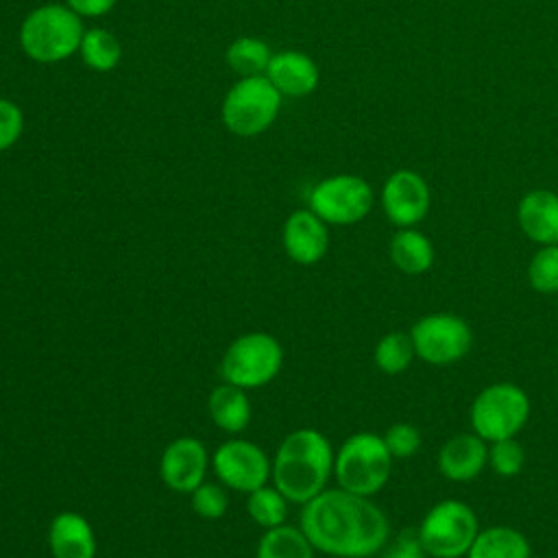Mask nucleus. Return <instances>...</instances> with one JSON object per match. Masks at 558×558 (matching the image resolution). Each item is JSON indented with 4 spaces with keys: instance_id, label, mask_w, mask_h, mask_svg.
I'll return each mask as SVG.
<instances>
[{
    "instance_id": "f257e3e1",
    "label": "nucleus",
    "mask_w": 558,
    "mask_h": 558,
    "mask_svg": "<svg viewBox=\"0 0 558 558\" xmlns=\"http://www.w3.org/2000/svg\"><path fill=\"white\" fill-rule=\"evenodd\" d=\"M301 530L314 549L336 558H371L390 538L384 510L344 488L323 490L303 504Z\"/></svg>"
},
{
    "instance_id": "f03ea898",
    "label": "nucleus",
    "mask_w": 558,
    "mask_h": 558,
    "mask_svg": "<svg viewBox=\"0 0 558 558\" xmlns=\"http://www.w3.org/2000/svg\"><path fill=\"white\" fill-rule=\"evenodd\" d=\"M333 449L325 434L314 427L290 432L272 460L275 486L288 501L307 504L325 490L333 473Z\"/></svg>"
},
{
    "instance_id": "7ed1b4c3",
    "label": "nucleus",
    "mask_w": 558,
    "mask_h": 558,
    "mask_svg": "<svg viewBox=\"0 0 558 558\" xmlns=\"http://www.w3.org/2000/svg\"><path fill=\"white\" fill-rule=\"evenodd\" d=\"M85 26L83 17L68 4L48 2L26 13L17 41L22 52L35 63H61L78 52Z\"/></svg>"
},
{
    "instance_id": "20e7f679",
    "label": "nucleus",
    "mask_w": 558,
    "mask_h": 558,
    "mask_svg": "<svg viewBox=\"0 0 558 558\" xmlns=\"http://www.w3.org/2000/svg\"><path fill=\"white\" fill-rule=\"evenodd\" d=\"M283 96L266 74L242 76L225 94L220 118L229 133L255 137L268 131L281 109Z\"/></svg>"
},
{
    "instance_id": "39448f33",
    "label": "nucleus",
    "mask_w": 558,
    "mask_h": 558,
    "mask_svg": "<svg viewBox=\"0 0 558 558\" xmlns=\"http://www.w3.org/2000/svg\"><path fill=\"white\" fill-rule=\"evenodd\" d=\"M392 469V456L384 442V436L373 432H357L349 436L336 458H333V475L340 488L371 497L379 493Z\"/></svg>"
},
{
    "instance_id": "423d86ee",
    "label": "nucleus",
    "mask_w": 558,
    "mask_h": 558,
    "mask_svg": "<svg viewBox=\"0 0 558 558\" xmlns=\"http://www.w3.org/2000/svg\"><path fill=\"white\" fill-rule=\"evenodd\" d=\"M471 427L486 442L514 438L530 418V397L510 381L490 384L471 403Z\"/></svg>"
},
{
    "instance_id": "0eeeda50",
    "label": "nucleus",
    "mask_w": 558,
    "mask_h": 558,
    "mask_svg": "<svg viewBox=\"0 0 558 558\" xmlns=\"http://www.w3.org/2000/svg\"><path fill=\"white\" fill-rule=\"evenodd\" d=\"M283 364L279 340L266 331H251L235 338L220 362V375L227 384L244 390L266 386L277 377Z\"/></svg>"
},
{
    "instance_id": "6e6552de",
    "label": "nucleus",
    "mask_w": 558,
    "mask_h": 558,
    "mask_svg": "<svg viewBox=\"0 0 558 558\" xmlns=\"http://www.w3.org/2000/svg\"><path fill=\"white\" fill-rule=\"evenodd\" d=\"M416 530L425 554L432 558H460L471 549L480 525L471 506L445 499L427 510Z\"/></svg>"
},
{
    "instance_id": "1a4fd4ad",
    "label": "nucleus",
    "mask_w": 558,
    "mask_h": 558,
    "mask_svg": "<svg viewBox=\"0 0 558 558\" xmlns=\"http://www.w3.org/2000/svg\"><path fill=\"white\" fill-rule=\"evenodd\" d=\"M410 338L416 357L434 366H447L460 362L473 347V333L469 323L458 314H427L418 318Z\"/></svg>"
},
{
    "instance_id": "9d476101",
    "label": "nucleus",
    "mask_w": 558,
    "mask_h": 558,
    "mask_svg": "<svg viewBox=\"0 0 558 558\" xmlns=\"http://www.w3.org/2000/svg\"><path fill=\"white\" fill-rule=\"evenodd\" d=\"M373 187L357 174H333L310 192V209L327 225H355L373 209Z\"/></svg>"
},
{
    "instance_id": "9b49d317",
    "label": "nucleus",
    "mask_w": 558,
    "mask_h": 558,
    "mask_svg": "<svg viewBox=\"0 0 558 558\" xmlns=\"http://www.w3.org/2000/svg\"><path fill=\"white\" fill-rule=\"evenodd\" d=\"M211 466L225 486L246 495L264 486L272 475V464L266 451L244 438L222 442L211 456Z\"/></svg>"
},
{
    "instance_id": "f8f14e48",
    "label": "nucleus",
    "mask_w": 558,
    "mask_h": 558,
    "mask_svg": "<svg viewBox=\"0 0 558 558\" xmlns=\"http://www.w3.org/2000/svg\"><path fill=\"white\" fill-rule=\"evenodd\" d=\"M381 207L399 229L414 227L429 209V187L414 170H395L381 187Z\"/></svg>"
},
{
    "instance_id": "ddd939ff",
    "label": "nucleus",
    "mask_w": 558,
    "mask_h": 558,
    "mask_svg": "<svg viewBox=\"0 0 558 558\" xmlns=\"http://www.w3.org/2000/svg\"><path fill=\"white\" fill-rule=\"evenodd\" d=\"M209 458L205 445L194 436L174 438L161 453L159 475L177 493H192L205 482Z\"/></svg>"
},
{
    "instance_id": "4468645a",
    "label": "nucleus",
    "mask_w": 558,
    "mask_h": 558,
    "mask_svg": "<svg viewBox=\"0 0 558 558\" xmlns=\"http://www.w3.org/2000/svg\"><path fill=\"white\" fill-rule=\"evenodd\" d=\"M281 242L292 262L312 266L320 262L329 248L327 222L312 209H296L283 222Z\"/></svg>"
},
{
    "instance_id": "2eb2a0df",
    "label": "nucleus",
    "mask_w": 558,
    "mask_h": 558,
    "mask_svg": "<svg viewBox=\"0 0 558 558\" xmlns=\"http://www.w3.org/2000/svg\"><path fill=\"white\" fill-rule=\"evenodd\" d=\"M266 76L281 96L303 98L318 87L320 70L316 61L301 50H279L272 52Z\"/></svg>"
},
{
    "instance_id": "dca6fc26",
    "label": "nucleus",
    "mask_w": 558,
    "mask_h": 558,
    "mask_svg": "<svg viewBox=\"0 0 558 558\" xmlns=\"http://www.w3.org/2000/svg\"><path fill=\"white\" fill-rule=\"evenodd\" d=\"M488 464L486 440L473 434H456L438 451V471L451 482H471Z\"/></svg>"
},
{
    "instance_id": "f3484780",
    "label": "nucleus",
    "mask_w": 558,
    "mask_h": 558,
    "mask_svg": "<svg viewBox=\"0 0 558 558\" xmlns=\"http://www.w3.org/2000/svg\"><path fill=\"white\" fill-rule=\"evenodd\" d=\"M52 558H96V534L89 521L72 510L59 512L48 527Z\"/></svg>"
},
{
    "instance_id": "a211bd4d",
    "label": "nucleus",
    "mask_w": 558,
    "mask_h": 558,
    "mask_svg": "<svg viewBox=\"0 0 558 558\" xmlns=\"http://www.w3.org/2000/svg\"><path fill=\"white\" fill-rule=\"evenodd\" d=\"M521 231L536 244H558V194L551 190L527 192L517 207Z\"/></svg>"
},
{
    "instance_id": "6ab92c4d",
    "label": "nucleus",
    "mask_w": 558,
    "mask_h": 558,
    "mask_svg": "<svg viewBox=\"0 0 558 558\" xmlns=\"http://www.w3.org/2000/svg\"><path fill=\"white\" fill-rule=\"evenodd\" d=\"M207 408H209V416H211L214 425H218L220 429H225L229 434H238V432L246 429L251 423V416H253L251 399L244 392V388L227 384V381L211 390Z\"/></svg>"
},
{
    "instance_id": "aec40b11",
    "label": "nucleus",
    "mask_w": 558,
    "mask_h": 558,
    "mask_svg": "<svg viewBox=\"0 0 558 558\" xmlns=\"http://www.w3.org/2000/svg\"><path fill=\"white\" fill-rule=\"evenodd\" d=\"M390 259L405 275H423L434 264V244L412 227L399 229L390 240Z\"/></svg>"
},
{
    "instance_id": "412c9836",
    "label": "nucleus",
    "mask_w": 558,
    "mask_h": 558,
    "mask_svg": "<svg viewBox=\"0 0 558 558\" xmlns=\"http://www.w3.org/2000/svg\"><path fill=\"white\" fill-rule=\"evenodd\" d=\"M532 549L523 532L510 525H493L480 530L466 558H530Z\"/></svg>"
},
{
    "instance_id": "4be33fe9",
    "label": "nucleus",
    "mask_w": 558,
    "mask_h": 558,
    "mask_svg": "<svg viewBox=\"0 0 558 558\" xmlns=\"http://www.w3.org/2000/svg\"><path fill=\"white\" fill-rule=\"evenodd\" d=\"M78 57L92 72L105 74L118 68L122 59V44L109 28L92 26V28H85L83 33Z\"/></svg>"
},
{
    "instance_id": "5701e85b",
    "label": "nucleus",
    "mask_w": 558,
    "mask_h": 558,
    "mask_svg": "<svg viewBox=\"0 0 558 558\" xmlns=\"http://www.w3.org/2000/svg\"><path fill=\"white\" fill-rule=\"evenodd\" d=\"M270 57H272L270 46L264 39L253 35H242L233 39L225 50V61L229 70L240 78L266 74Z\"/></svg>"
},
{
    "instance_id": "b1692460",
    "label": "nucleus",
    "mask_w": 558,
    "mask_h": 558,
    "mask_svg": "<svg viewBox=\"0 0 558 558\" xmlns=\"http://www.w3.org/2000/svg\"><path fill=\"white\" fill-rule=\"evenodd\" d=\"M255 558H314V547L301 527L283 523L264 532Z\"/></svg>"
},
{
    "instance_id": "393cba45",
    "label": "nucleus",
    "mask_w": 558,
    "mask_h": 558,
    "mask_svg": "<svg viewBox=\"0 0 558 558\" xmlns=\"http://www.w3.org/2000/svg\"><path fill=\"white\" fill-rule=\"evenodd\" d=\"M416 357L414 353V344L410 333L403 331H390L386 336L379 338V342L375 344V366L386 373V375H399L403 373L412 360Z\"/></svg>"
},
{
    "instance_id": "a878e982",
    "label": "nucleus",
    "mask_w": 558,
    "mask_h": 558,
    "mask_svg": "<svg viewBox=\"0 0 558 558\" xmlns=\"http://www.w3.org/2000/svg\"><path fill=\"white\" fill-rule=\"evenodd\" d=\"M246 510H248V517L257 525L270 530V527L283 525L286 514H288V499L283 497V493L277 486L264 484L248 493Z\"/></svg>"
},
{
    "instance_id": "bb28decb",
    "label": "nucleus",
    "mask_w": 558,
    "mask_h": 558,
    "mask_svg": "<svg viewBox=\"0 0 558 558\" xmlns=\"http://www.w3.org/2000/svg\"><path fill=\"white\" fill-rule=\"evenodd\" d=\"M527 281L541 294H558V244H545L532 255Z\"/></svg>"
},
{
    "instance_id": "cd10ccee",
    "label": "nucleus",
    "mask_w": 558,
    "mask_h": 558,
    "mask_svg": "<svg viewBox=\"0 0 558 558\" xmlns=\"http://www.w3.org/2000/svg\"><path fill=\"white\" fill-rule=\"evenodd\" d=\"M525 462V451L514 438L495 440L488 449V464L501 477H514L521 473Z\"/></svg>"
},
{
    "instance_id": "c85d7f7f",
    "label": "nucleus",
    "mask_w": 558,
    "mask_h": 558,
    "mask_svg": "<svg viewBox=\"0 0 558 558\" xmlns=\"http://www.w3.org/2000/svg\"><path fill=\"white\" fill-rule=\"evenodd\" d=\"M190 495H192V510L203 519H220L229 508V497L220 484L203 482Z\"/></svg>"
},
{
    "instance_id": "c756f323",
    "label": "nucleus",
    "mask_w": 558,
    "mask_h": 558,
    "mask_svg": "<svg viewBox=\"0 0 558 558\" xmlns=\"http://www.w3.org/2000/svg\"><path fill=\"white\" fill-rule=\"evenodd\" d=\"M384 442L392 458H412L421 449V434L412 423H395L386 429Z\"/></svg>"
},
{
    "instance_id": "7c9ffc66",
    "label": "nucleus",
    "mask_w": 558,
    "mask_h": 558,
    "mask_svg": "<svg viewBox=\"0 0 558 558\" xmlns=\"http://www.w3.org/2000/svg\"><path fill=\"white\" fill-rule=\"evenodd\" d=\"M24 133V111L11 98L0 96V153L17 144Z\"/></svg>"
},
{
    "instance_id": "2f4dec72",
    "label": "nucleus",
    "mask_w": 558,
    "mask_h": 558,
    "mask_svg": "<svg viewBox=\"0 0 558 558\" xmlns=\"http://www.w3.org/2000/svg\"><path fill=\"white\" fill-rule=\"evenodd\" d=\"M381 558H425V547L418 538V530L405 527L381 549Z\"/></svg>"
},
{
    "instance_id": "473e14b6",
    "label": "nucleus",
    "mask_w": 558,
    "mask_h": 558,
    "mask_svg": "<svg viewBox=\"0 0 558 558\" xmlns=\"http://www.w3.org/2000/svg\"><path fill=\"white\" fill-rule=\"evenodd\" d=\"M118 0H65V4L81 17H102L107 15Z\"/></svg>"
}]
</instances>
